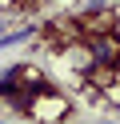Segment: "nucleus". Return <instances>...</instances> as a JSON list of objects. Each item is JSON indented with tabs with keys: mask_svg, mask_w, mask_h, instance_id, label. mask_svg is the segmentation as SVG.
Here are the masks:
<instances>
[{
	"mask_svg": "<svg viewBox=\"0 0 120 124\" xmlns=\"http://www.w3.org/2000/svg\"><path fill=\"white\" fill-rule=\"evenodd\" d=\"M4 28H8V24H4V20H0V36H4Z\"/></svg>",
	"mask_w": 120,
	"mask_h": 124,
	"instance_id": "nucleus-2",
	"label": "nucleus"
},
{
	"mask_svg": "<svg viewBox=\"0 0 120 124\" xmlns=\"http://www.w3.org/2000/svg\"><path fill=\"white\" fill-rule=\"evenodd\" d=\"M0 124H16V120H0Z\"/></svg>",
	"mask_w": 120,
	"mask_h": 124,
	"instance_id": "nucleus-3",
	"label": "nucleus"
},
{
	"mask_svg": "<svg viewBox=\"0 0 120 124\" xmlns=\"http://www.w3.org/2000/svg\"><path fill=\"white\" fill-rule=\"evenodd\" d=\"M84 48H88L92 68H120V32L116 28H88Z\"/></svg>",
	"mask_w": 120,
	"mask_h": 124,
	"instance_id": "nucleus-1",
	"label": "nucleus"
},
{
	"mask_svg": "<svg viewBox=\"0 0 120 124\" xmlns=\"http://www.w3.org/2000/svg\"><path fill=\"white\" fill-rule=\"evenodd\" d=\"M116 88H120V76H116Z\"/></svg>",
	"mask_w": 120,
	"mask_h": 124,
	"instance_id": "nucleus-4",
	"label": "nucleus"
}]
</instances>
